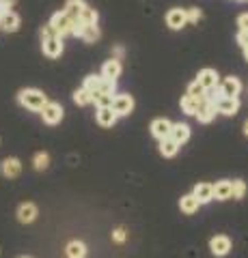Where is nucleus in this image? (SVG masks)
<instances>
[{"label": "nucleus", "mask_w": 248, "mask_h": 258, "mask_svg": "<svg viewBox=\"0 0 248 258\" xmlns=\"http://www.w3.org/2000/svg\"><path fill=\"white\" fill-rule=\"evenodd\" d=\"M18 101L22 103L26 110H33V112H41L43 106L47 103V97L39 91V88H24L18 95Z\"/></svg>", "instance_id": "obj_1"}, {"label": "nucleus", "mask_w": 248, "mask_h": 258, "mask_svg": "<svg viewBox=\"0 0 248 258\" xmlns=\"http://www.w3.org/2000/svg\"><path fill=\"white\" fill-rule=\"evenodd\" d=\"M71 20L69 15L65 13V11H59V13H54L52 15V20H50V26H52V30L57 32V37H65V35H71Z\"/></svg>", "instance_id": "obj_2"}, {"label": "nucleus", "mask_w": 248, "mask_h": 258, "mask_svg": "<svg viewBox=\"0 0 248 258\" xmlns=\"http://www.w3.org/2000/svg\"><path fill=\"white\" fill-rule=\"evenodd\" d=\"M110 108L115 110L117 116H127V114H132V110H134V99H132V95H115V97H113V103H110Z\"/></svg>", "instance_id": "obj_3"}, {"label": "nucleus", "mask_w": 248, "mask_h": 258, "mask_svg": "<svg viewBox=\"0 0 248 258\" xmlns=\"http://www.w3.org/2000/svg\"><path fill=\"white\" fill-rule=\"evenodd\" d=\"M63 114H65V110H63V106H61V103H57V101H47L43 106V110H41V116H43V120L47 125L61 123Z\"/></svg>", "instance_id": "obj_4"}, {"label": "nucleus", "mask_w": 248, "mask_h": 258, "mask_svg": "<svg viewBox=\"0 0 248 258\" xmlns=\"http://www.w3.org/2000/svg\"><path fill=\"white\" fill-rule=\"evenodd\" d=\"M188 24V18H186V9H179V7H175L166 13V26L173 28V30H181L183 26Z\"/></svg>", "instance_id": "obj_5"}, {"label": "nucleus", "mask_w": 248, "mask_h": 258, "mask_svg": "<svg viewBox=\"0 0 248 258\" xmlns=\"http://www.w3.org/2000/svg\"><path fill=\"white\" fill-rule=\"evenodd\" d=\"M216 110L225 116H235L239 110V99L237 97H220V99L216 101Z\"/></svg>", "instance_id": "obj_6"}, {"label": "nucleus", "mask_w": 248, "mask_h": 258, "mask_svg": "<svg viewBox=\"0 0 248 258\" xmlns=\"http://www.w3.org/2000/svg\"><path fill=\"white\" fill-rule=\"evenodd\" d=\"M41 47H43V54L47 58H59L63 54V39L61 37H50V39H43L41 41Z\"/></svg>", "instance_id": "obj_7"}, {"label": "nucleus", "mask_w": 248, "mask_h": 258, "mask_svg": "<svg viewBox=\"0 0 248 258\" xmlns=\"http://www.w3.org/2000/svg\"><path fill=\"white\" fill-rule=\"evenodd\" d=\"M216 114H218V110H216V103L203 99L201 103H199V110H196V118L199 123H212V120L216 118Z\"/></svg>", "instance_id": "obj_8"}, {"label": "nucleus", "mask_w": 248, "mask_h": 258, "mask_svg": "<svg viewBox=\"0 0 248 258\" xmlns=\"http://www.w3.org/2000/svg\"><path fill=\"white\" fill-rule=\"evenodd\" d=\"M0 172H3L5 179H15L22 172V161L18 157H7L3 161V166H0Z\"/></svg>", "instance_id": "obj_9"}, {"label": "nucleus", "mask_w": 248, "mask_h": 258, "mask_svg": "<svg viewBox=\"0 0 248 258\" xmlns=\"http://www.w3.org/2000/svg\"><path fill=\"white\" fill-rule=\"evenodd\" d=\"M210 249L214 256H227L229 249H231V239L227 235H216L210 241Z\"/></svg>", "instance_id": "obj_10"}, {"label": "nucleus", "mask_w": 248, "mask_h": 258, "mask_svg": "<svg viewBox=\"0 0 248 258\" xmlns=\"http://www.w3.org/2000/svg\"><path fill=\"white\" fill-rule=\"evenodd\" d=\"M121 71H123L121 60L110 58V60L104 62V67H102V78H104V80H115V82H117V78L121 76Z\"/></svg>", "instance_id": "obj_11"}, {"label": "nucleus", "mask_w": 248, "mask_h": 258, "mask_svg": "<svg viewBox=\"0 0 248 258\" xmlns=\"http://www.w3.org/2000/svg\"><path fill=\"white\" fill-rule=\"evenodd\" d=\"M196 82L201 84L205 91H210V88L218 86V71H216V69H203V71H199Z\"/></svg>", "instance_id": "obj_12"}, {"label": "nucleus", "mask_w": 248, "mask_h": 258, "mask_svg": "<svg viewBox=\"0 0 248 258\" xmlns=\"http://www.w3.org/2000/svg\"><path fill=\"white\" fill-rule=\"evenodd\" d=\"M171 127H173V123L169 118H156L154 123H151V134H154L158 140H164V138H169Z\"/></svg>", "instance_id": "obj_13"}, {"label": "nucleus", "mask_w": 248, "mask_h": 258, "mask_svg": "<svg viewBox=\"0 0 248 258\" xmlns=\"http://www.w3.org/2000/svg\"><path fill=\"white\" fill-rule=\"evenodd\" d=\"M218 88H220L222 97H237L239 93H242V82L231 76V78H225V82H222Z\"/></svg>", "instance_id": "obj_14"}, {"label": "nucleus", "mask_w": 248, "mask_h": 258, "mask_svg": "<svg viewBox=\"0 0 248 258\" xmlns=\"http://www.w3.org/2000/svg\"><path fill=\"white\" fill-rule=\"evenodd\" d=\"M192 196L199 200V205H207L210 200H214V187L210 183H199V185H194Z\"/></svg>", "instance_id": "obj_15"}, {"label": "nucleus", "mask_w": 248, "mask_h": 258, "mask_svg": "<svg viewBox=\"0 0 248 258\" xmlns=\"http://www.w3.org/2000/svg\"><path fill=\"white\" fill-rule=\"evenodd\" d=\"M0 28H3L5 32H15L20 28V15L15 11H7L0 15Z\"/></svg>", "instance_id": "obj_16"}, {"label": "nucleus", "mask_w": 248, "mask_h": 258, "mask_svg": "<svg viewBox=\"0 0 248 258\" xmlns=\"http://www.w3.org/2000/svg\"><path fill=\"white\" fill-rule=\"evenodd\" d=\"M95 118H97V123L102 125V127H113L115 123H117V114H115V110L110 108V106H106V108H97V114H95Z\"/></svg>", "instance_id": "obj_17"}, {"label": "nucleus", "mask_w": 248, "mask_h": 258, "mask_svg": "<svg viewBox=\"0 0 248 258\" xmlns=\"http://www.w3.org/2000/svg\"><path fill=\"white\" fill-rule=\"evenodd\" d=\"M169 138H173V140H175V142H177L179 147H181V144L190 138V127H188L186 123H175V125L171 127Z\"/></svg>", "instance_id": "obj_18"}, {"label": "nucleus", "mask_w": 248, "mask_h": 258, "mask_svg": "<svg viewBox=\"0 0 248 258\" xmlns=\"http://www.w3.org/2000/svg\"><path fill=\"white\" fill-rule=\"evenodd\" d=\"M18 220L22 224H30V222H35L37 220V207L33 203H24L20 205L18 209Z\"/></svg>", "instance_id": "obj_19"}, {"label": "nucleus", "mask_w": 248, "mask_h": 258, "mask_svg": "<svg viewBox=\"0 0 248 258\" xmlns=\"http://www.w3.org/2000/svg\"><path fill=\"white\" fill-rule=\"evenodd\" d=\"M203 99H196V97H192V95H183L181 97V112L183 114H190V116H194L196 114V110H199V103H201Z\"/></svg>", "instance_id": "obj_20"}, {"label": "nucleus", "mask_w": 248, "mask_h": 258, "mask_svg": "<svg viewBox=\"0 0 248 258\" xmlns=\"http://www.w3.org/2000/svg\"><path fill=\"white\" fill-rule=\"evenodd\" d=\"M199 200L192 196V194H188V196H181L179 200V209H181V213H186V215H192V213H196L199 211Z\"/></svg>", "instance_id": "obj_21"}, {"label": "nucleus", "mask_w": 248, "mask_h": 258, "mask_svg": "<svg viewBox=\"0 0 248 258\" xmlns=\"http://www.w3.org/2000/svg\"><path fill=\"white\" fill-rule=\"evenodd\" d=\"M177 151H179V144L175 142L173 138L160 140V155H162V157H175V155H177Z\"/></svg>", "instance_id": "obj_22"}, {"label": "nucleus", "mask_w": 248, "mask_h": 258, "mask_svg": "<svg viewBox=\"0 0 248 258\" xmlns=\"http://www.w3.org/2000/svg\"><path fill=\"white\" fill-rule=\"evenodd\" d=\"M84 7H86L84 0H67V3H65V9H63V11H65L71 20H78Z\"/></svg>", "instance_id": "obj_23"}, {"label": "nucleus", "mask_w": 248, "mask_h": 258, "mask_svg": "<svg viewBox=\"0 0 248 258\" xmlns=\"http://www.w3.org/2000/svg\"><path fill=\"white\" fill-rule=\"evenodd\" d=\"M214 187V198L216 200H229L231 198V181H218Z\"/></svg>", "instance_id": "obj_24"}, {"label": "nucleus", "mask_w": 248, "mask_h": 258, "mask_svg": "<svg viewBox=\"0 0 248 258\" xmlns=\"http://www.w3.org/2000/svg\"><path fill=\"white\" fill-rule=\"evenodd\" d=\"M65 252L69 258H84L86 256V245L82 243V241H71V243H67Z\"/></svg>", "instance_id": "obj_25"}, {"label": "nucleus", "mask_w": 248, "mask_h": 258, "mask_svg": "<svg viewBox=\"0 0 248 258\" xmlns=\"http://www.w3.org/2000/svg\"><path fill=\"white\" fill-rule=\"evenodd\" d=\"M78 20H82L86 26H95V24H97V20H100V15H97V11H95V9H91V7H84Z\"/></svg>", "instance_id": "obj_26"}, {"label": "nucleus", "mask_w": 248, "mask_h": 258, "mask_svg": "<svg viewBox=\"0 0 248 258\" xmlns=\"http://www.w3.org/2000/svg\"><path fill=\"white\" fill-rule=\"evenodd\" d=\"M244 194H246V183H244L242 179L231 181V198L242 200V198H244Z\"/></svg>", "instance_id": "obj_27"}, {"label": "nucleus", "mask_w": 248, "mask_h": 258, "mask_svg": "<svg viewBox=\"0 0 248 258\" xmlns=\"http://www.w3.org/2000/svg\"><path fill=\"white\" fill-rule=\"evenodd\" d=\"M33 166H35V170H39V172H43V170H47V166H50V155L47 153H37L35 155V159H33Z\"/></svg>", "instance_id": "obj_28"}, {"label": "nucleus", "mask_w": 248, "mask_h": 258, "mask_svg": "<svg viewBox=\"0 0 248 258\" xmlns=\"http://www.w3.org/2000/svg\"><path fill=\"white\" fill-rule=\"evenodd\" d=\"M102 76H86L84 78V84H82V88H86L91 95L95 93V91H100V86H102Z\"/></svg>", "instance_id": "obj_29"}, {"label": "nucleus", "mask_w": 248, "mask_h": 258, "mask_svg": "<svg viewBox=\"0 0 248 258\" xmlns=\"http://www.w3.org/2000/svg\"><path fill=\"white\" fill-rule=\"evenodd\" d=\"M74 101L78 106H89V103H93V95L86 88H80V91L74 93Z\"/></svg>", "instance_id": "obj_30"}, {"label": "nucleus", "mask_w": 248, "mask_h": 258, "mask_svg": "<svg viewBox=\"0 0 248 258\" xmlns=\"http://www.w3.org/2000/svg\"><path fill=\"white\" fill-rule=\"evenodd\" d=\"M93 103L97 108H106L113 103V95H106V93H102V91H95L93 93Z\"/></svg>", "instance_id": "obj_31"}, {"label": "nucleus", "mask_w": 248, "mask_h": 258, "mask_svg": "<svg viewBox=\"0 0 248 258\" xmlns=\"http://www.w3.org/2000/svg\"><path fill=\"white\" fill-rule=\"evenodd\" d=\"M80 39H84L86 43H95V41H97V39H100V28H97V24H95V26H86Z\"/></svg>", "instance_id": "obj_32"}, {"label": "nucleus", "mask_w": 248, "mask_h": 258, "mask_svg": "<svg viewBox=\"0 0 248 258\" xmlns=\"http://www.w3.org/2000/svg\"><path fill=\"white\" fill-rule=\"evenodd\" d=\"M188 95H192V97H196V99H205V88L201 86L194 80V82H192L190 86H188Z\"/></svg>", "instance_id": "obj_33"}, {"label": "nucleus", "mask_w": 248, "mask_h": 258, "mask_svg": "<svg viewBox=\"0 0 248 258\" xmlns=\"http://www.w3.org/2000/svg\"><path fill=\"white\" fill-rule=\"evenodd\" d=\"M186 18H188V22H190V24H196L199 20L203 18V13L199 11V9H194V7H192V9H186Z\"/></svg>", "instance_id": "obj_34"}, {"label": "nucleus", "mask_w": 248, "mask_h": 258, "mask_svg": "<svg viewBox=\"0 0 248 258\" xmlns=\"http://www.w3.org/2000/svg\"><path fill=\"white\" fill-rule=\"evenodd\" d=\"M15 3H18V0H0V15L7 13V11H11Z\"/></svg>", "instance_id": "obj_35"}, {"label": "nucleus", "mask_w": 248, "mask_h": 258, "mask_svg": "<svg viewBox=\"0 0 248 258\" xmlns=\"http://www.w3.org/2000/svg\"><path fill=\"white\" fill-rule=\"evenodd\" d=\"M125 228H117L115 232H113V239L117 241V243H123V241H125Z\"/></svg>", "instance_id": "obj_36"}, {"label": "nucleus", "mask_w": 248, "mask_h": 258, "mask_svg": "<svg viewBox=\"0 0 248 258\" xmlns=\"http://www.w3.org/2000/svg\"><path fill=\"white\" fill-rule=\"evenodd\" d=\"M237 26H239V30H248V13H242L237 18Z\"/></svg>", "instance_id": "obj_37"}, {"label": "nucleus", "mask_w": 248, "mask_h": 258, "mask_svg": "<svg viewBox=\"0 0 248 258\" xmlns=\"http://www.w3.org/2000/svg\"><path fill=\"white\" fill-rule=\"evenodd\" d=\"M54 35H57V32L52 30V26H50V24H47V26H43V28H41V41H43V39H50V37H54Z\"/></svg>", "instance_id": "obj_38"}, {"label": "nucleus", "mask_w": 248, "mask_h": 258, "mask_svg": "<svg viewBox=\"0 0 248 258\" xmlns=\"http://www.w3.org/2000/svg\"><path fill=\"white\" fill-rule=\"evenodd\" d=\"M237 43L242 45V47L248 45V30H239V32H237Z\"/></svg>", "instance_id": "obj_39"}, {"label": "nucleus", "mask_w": 248, "mask_h": 258, "mask_svg": "<svg viewBox=\"0 0 248 258\" xmlns=\"http://www.w3.org/2000/svg\"><path fill=\"white\" fill-rule=\"evenodd\" d=\"M113 58H117V60H121V58H123V47H121V45L113 50Z\"/></svg>", "instance_id": "obj_40"}, {"label": "nucleus", "mask_w": 248, "mask_h": 258, "mask_svg": "<svg viewBox=\"0 0 248 258\" xmlns=\"http://www.w3.org/2000/svg\"><path fill=\"white\" fill-rule=\"evenodd\" d=\"M244 58L248 60V45H244Z\"/></svg>", "instance_id": "obj_41"}, {"label": "nucleus", "mask_w": 248, "mask_h": 258, "mask_svg": "<svg viewBox=\"0 0 248 258\" xmlns=\"http://www.w3.org/2000/svg\"><path fill=\"white\" fill-rule=\"evenodd\" d=\"M244 136H248V120L244 123Z\"/></svg>", "instance_id": "obj_42"}, {"label": "nucleus", "mask_w": 248, "mask_h": 258, "mask_svg": "<svg viewBox=\"0 0 248 258\" xmlns=\"http://www.w3.org/2000/svg\"><path fill=\"white\" fill-rule=\"evenodd\" d=\"M22 258H28V256H22Z\"/></svg>", "instance_id": "obj_43"}, {"label": "nucleus", "mask_w": 248, "mask_h": 258, "mask_svg": "<svg viewBox=\"0 0 248 258\" xmlns=\"http://www.w3.org/2000/svg\"><path fill=\"white\" fill-rule=\"evenodd\" d=\"M246 3H248V0H246Z\"/></svg>", "instance_id": "obj_44"}]
</instances>
